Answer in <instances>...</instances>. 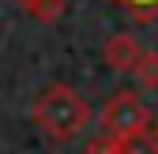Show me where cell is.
Here are the masks:
<instances>
[{"instance_id": "5b68a950", "label": "cell", "mask_w": 158, "mask_h": 154, "mask_svg": "<svg viewBox=\"0 0 158 154\" xmlns=\"http://www.w3.org/2000/svg\"><path fill=\"white\" fill-rule=\"evenodd\" d=\"M113 154H158V143L151 139V132H143V136H132V139H117Z\"/></svg>"}, {"instance_id": "277c9868", "label": "cell", "mask_w": 158, "mask_h": 154, "mask_svg": "<svg viewBox=\"0 0 158 154\" xmlns=\"http://www.w3.org/2000/svg\"><path fill=\"white\" fill-rule=\"evenodd\" d=\"M132 75H135L139 87L158 90V49H143L139 60H135V68H132Z\"/></svg>"}, {"instance_id": "9c48e42d", "label": "cell", "mask_w": 158, "mask_h": 154, "mask_svg": "<svg viewBox=\"0 0 158 154\" xmlns=\"http://www.w3.org/2000/svg\"><path fill=\"white\" fill-rule=\"evenodd\" d=\"M15 4H19V8H30V4H34V0H15Z\"/></svg>"}, {"instance_id": "6da1fadb", "label": "cell", "mask_w": 158, "mask_h": 154, "mask_svg": "<svg viewBox=\"0 0 158 154\" xmlns=\"http://www.w3.org/2000/svg\"><path fill=\"white\" fill-rule=\"evenodd\" d=\"M30 117H34V124L42 128L49 139L68 143V139H75L79 132L90 124L94 113H90V105L79 98L68 83H53V87H45V90L34 98Z\"/></svg>"}, {"instance_id": "7a4b0ae2", "label": "cell", "mask_w": 158, "mask_h": 154, "mask_svg": "<svg viewBox=\"0 0 158 154\" xmlns=\"http://www.w3.org/2000/svg\"><path fill=\"white\" fill-rule=\"evenodd\" d=\"M98 124H102V136H109V139H132V136H143L151 128V109L139 94L117 90L98 109Z\"/></svg>"}, {"instance_id": "3957f363", "label": "cell", "mask_w": 158, "mask_h": 154, "mask_svg": "<svg viewBox=\"0 0 158 154\" xmlns=\"http://www.w3.org/2000/svg\"><path fill=\"white\" fill-rule=\"evenodd\" d=\"M139 53H143V45L135 42L132 34H113L109 42L102 45V56H106V64L113 71H132L135 60H139Z\"/></svg>"}, {"instance_id": "52a82bcc", "label": "cell", "mask_w": 158, "mask_h": 154, "mask_svg": "<svg viewBox=\"0 0 158 154\" xmlns=\"http://www.w3.org/2000/svg\"><path fill=\"white\" fill-rule=\"evenodd\" d=\"M121 4H124L132 15H139V19H154V15H158V0H121Z\"/></svg>"}, {"instance_id": "8992f818", "label": "cell", "mask_w": 158, "mask_h": 154, "mask_svg": "<svg viewBox=\"0 0 158 154\" xmlns=\"http://www.w3.org/2000/svg\"><path fill=\"white\" fill-rule=\"evenodd\" d=\"M27 11L38 19V23H56V19L64 15V0H34Z\"/></svg>"}, {"instance_id": "ba28073f", "label": "cell", "mask_w": 158, "mask_h": 154, "mask_svg": "<svg viewBox=\"0 0 158 154\" xmlns=\"http://www.w3.org/2000/svg\"><path fill=\"white\" fill-rule=\"evenodd\" d=\"M113 150H117V139H109V136H94L87 143V154H113Z\"/></svg>"}, {"instance_id": "30bf717a", "label": "cell", "mask_w": 158, "mask_h": 154, "mask_svg": "<svg viewBox=\"0 0 158 154\" xmlns=\"http://www.w3.org/2000/svg\"><path fill=\"white\" fill-rule=\"evenodd\" d=\"M151 139H154V143H158V124H154V128H151Z\"/></svg>"}]
</instances>
